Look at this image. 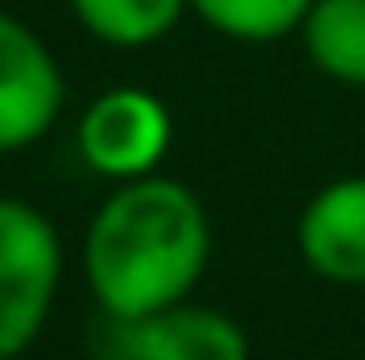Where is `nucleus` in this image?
<instances>
[{
	"mask_svg": "<svg viewBox=\"0 0 365 360\" xmlns=\"http://www.w3.org/2000/svg\"><path fill=\"white\" fill-rule=\"evenodd\" d=\"M212 227L187 182L143 178L119 182V192L94 212L84 237V277L99 311L148 316L187 301L207 272Z\"/></svg>",
	"mask_w": 365,
	"mask_h": 360,
	"instance_id": "nucleus-1",
	"label": "nucleus"
},
{
	"mask_svg": "<svg viewBox=\"0 0 365 360\" xmlns=\"http://www.w3.org/2000/svg\"><path fill=\"white\" fill-rule=\"evenodd\" d=\"M60 272L64 252L55 222L20 197H0V360L35 346L60 292Z\"/></svg>",
	"mask_w": 365,
	"mask_h": 360,
	"instance_id": "nucleus-2",
	"label": "nucleus"
},
{
	"mask_svg": "<svg viewBox=\"0 0 365 360\" xmlns=\"http://www.w3.org/2000/svg\"><path fill=\"white\" fill-rule=\"evenodd\" d=\"M89 351L94 360H252L247 331L232 316L187 301H173L148 316L99 311Z\"/></svg>",
	"mask_w": 365,
	"mask_h": 360,
	"instance_id": "nucleus-3",
	"label": "nucleus"
},
{
	"mask_svg": "<svg viewBox=\"0 0 365 360\" xmlns=\"http://www.w3.org/2000/svg\"><path fill=\"white\" fill-rule=\"evenodd\" d=\"M173 143V119L163 109V99H153L148 89H104L79 123V153L94 173L104 178H143L163 163Z\"/></svg>",
	"mask_w": 365,
	"mask_h": 360,
	"instance_id": "nucleus-4",
	"label": "nucleus"
},
{
	"mask_svg": "<svg viewBox=\"0 0 365 360\" xmlns=\"http://www.w3.org/2000/svg\"><path fill=\"white\" fill-rule=\"evenodd\" d=\"M64 109V74L45 40L0 10V153L40 143Z\"/></svg>",
	"mask_w": 365,
	"mask_h": 360,
	"instance_id": "nucleus-5",
	"label": "nucleus"
},
{
	"mask_svg": "<svg viewBox=\"0 0 365 360\" xmlns=\"http://www.w3.org/2000/svg\"><path fill=\"white\" fill-rule=\"evenodd\" d=\"M302 262L336 282V287H361L365 282V178H336L306 202L297 222Z\"/></svg>",
	"mask_w": 365,
	"mask_h": 360,
	"instance_id": "nucleus-6",
	"label": "nucleus"
},
{
	"mask_svg": "<svg viewBox=\"0 0 365 360\" xmlns=\"http://www.w3.org/2000/svg\"><path fill=\"white\" fill-rule=\"evenodd\" d=\"M297 35L326 79L365 89V0H316Z\"/></svg>",
	"mask_w": 365,
	"mask_h": 360,
	"instance_id": "nucleus-7",
	"label": "nucleus"
},
{
	"mask_svg": "<svg viewBox=\"0 0 365 360\" xmlns=\"http://www.w3.org/2000/svg\"><path fill=\"white\" fill-rule=\"evenodd\" d=\"M69 10L94 40L114 50H138V45L163 40L178 25L187 0H69Z\"/></svg>",
	"mask_w": 365,
	"mask_h": 360,
	"instance_id": "nucleus-8",
	"label": "nucleus"
},
{
	"mask_svg": "<svg viewBox=\"0 0 365 360\" xmlns=\"http://www.w3.org/2000/svg\"><path fill=\"white\" fill-rule=\"evenodd\" d=\"M311 5L316 0H187V10L202 25H212L227 40H247V45H267V40L302 30Z\"/></svg>",
	"mask_w": 365,
	"mask_h": 360,
	"instance_id": "nucleus-9",
	"label": "nucleus"
}]
</instances>
